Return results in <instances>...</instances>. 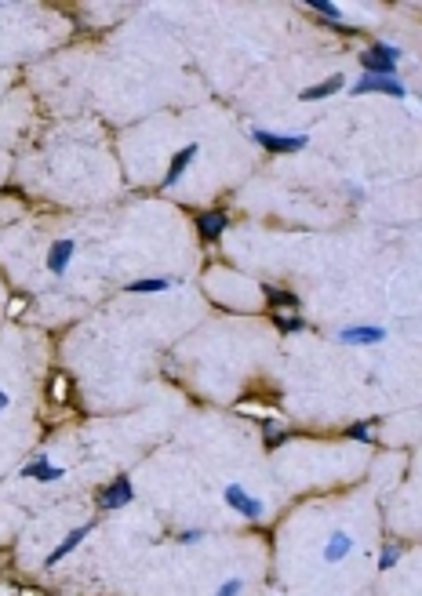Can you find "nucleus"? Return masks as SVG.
I'll list each match as a JSON object with an SVG mask.
<instances>
[{
    "instance_id": "obj_8",
    "label": "nucleus",
    "mask_w": 422,
    "mask_h": 596,
    "mask_svg": "<svg viewBox=\"0 0 422 596\" xmlns=\"http://www.w3.org/2000/svg\"><path fill=\"white\" fill-rule=\"evenodd\" d=\"M73 251H77L73 240H55L51 251H48V269L51 273H66V266L73 262Z\"/></svg>"
},
{
    "instance_id": "obj_2",
    "label": "nucleus",
    "mask_w": 422,
    "mask_h": 596,
    "mask_svg": "<svg viewBox=\"0 0 422 596\" xmlns=\"http://www.w3.org/2000/svg\"><path fill=\"white\" fill-rule=\"evenodd\" d=\"M251 139L269 149V153H298V149H306V135H277V131H251Z\"/></svg>"
},
{
    "instance_id": "obj_16",
    "label": "nucleus",
    "mask_w": 422,
    "mask_h": 596,
    "mask_svg": "<svg viewBox=\"0 0 422 596\" xmlns=\"http://www.w3.org/2000/svg\"><path fill=\"white\" fill-rule=\"evenodd\" d=\"M274 324H277V331H284V335L306 331V320H303V317H274Z\"/></svg>"
},
{
    "instance_id": "obj_9",
    "label": "nucleus",
    "mask_w": 422,
    "mask_h": 596,
    "mask_svg": "<svg viewBox=\"0 0 422 596\" xmlns=\"http://www.w3.org/2000/svg\"><path fill=\"white\" fill-rule=\"evenodd\" d=\"M193 156H197V146H186V149H178V153L171 156V168H168V175H164V185H168V190L186 175V168L193 164Z\"/></svg>"
},
{
    "instance_id": "obj_3",
    "label": "nucleus",
    "mask_w": 422,
    "mask_h": 596,
    "mask_svg": "<svg viewBox=\"0 0 422 596\" xmlns=\"http://www.w3.org/2000/svg\"><path fill=\"white\" fill-rule=\"evenodd\" d=\"M368 91H379V95H389V99H404L408 91H404V84L397 80V77H360L357 84H353V95H368Z\"/></svg>"
},
{
    "instance_id": "obj_5",
    "label": "nucleus",
    "mask_w": 422,
    "mask_h": 596,
    "mask_svg": "<svg viewBox=\"0 0 422 596\" xmlns=\"http://www.w3.org/2000/svg\"><path fill=\"white\" fill-rule=\"evenodd\" d=\"M131 494H135L131 480H128V477H117L109 487H102V494H99V509H124L128 502H131Z\"/></svg>"
},
{
    "instance_id": "obj_22",
    "label": "nucleus",
    "mask_w": 422,
    "mask_h": 596,
    "mask_svg": "<svg viewBox=\"0 0 422 596\" xmlns=\"http://www.w3.org/2000/svg\"><path fill=\"white\" fill-rule=\"evenodd\" d=\"M178 538H183V542H200L204 535H200V531H183V535H178Z\"/></svg>"
},
{
    "instance_id": "obj_19",
    "label": "nucleus",
    "mask_w": 422,
    "mask_h": 596,
    "mask_svg": "<svg viewBox=\"0 0 422 596\" xmlns=\"http://www.w3.org/2000/svg\"><path fill=\"white\" fill-rule=\"evenodd\" d=\"M397 560H401V549H397V546H389V549H382V556H379V568H382V571H389Z\"/></svg>"
},
{
    "instance_id": "obj_15",
    "label": "nucleus",
    "mask_w": 422,
    "mask_h": 596,
    "mask_svg": "<svg viewBox=\"0 0 422 596\" xmlns=\"http://www.w3.org/2000/svg\"><path fill=\"white\" fill-rule=\"evenodd\" d=\"M266 302L277 305V309H298V298L288 295V291H277V288H266Z\"/></svg>"
},
{
    "instance_id": "obj_7",
    "label": "nucleus",
    "mask_w": 422,
    "mask_h": 596,
    "mask_svg": "<svg viewBox=\"0 0 422 596\" xmlns=\"http://www.w3.org/2000/svg\"><path fill=\"white\" fill-rule=\"evenodd\" d=\"M22 477H29V480H40V484H51V480H63V465H51V458L40 451L33 462H29V465L22 469Z\"/></svg>"
},
{
    "instance_id": "obj_11",
    "label": "nucleus",
    "mask_w": 422,
    "mask_h": 596,
    "mask_svg": "<svg viewBox=\"0 0 422 596\" xmlns=\"http://www.w3.org/2000/svg\"><path fill=\"white\" fill-rule=\"evenodd\" d=\"M197 229H200L204 240H219L222 229H226V215H222V211H204V215L197 218Z\"/></svg>"
},
{
    "instance_id": "obj_1",
    "label": "nucleus",
    "mask_w": 422,
    "mask_h": 596,
    "mask_svg": "<svg viewBox=\"0 0 422 596\" xmlns=\"http://www.w3.org/2000/svg\"><path fill=\"white\" fill-rule=\"evenodd\" d=\"M397 58H401L397 48L375 44V48H368L364 55H360V66L368 70V77H394L397 73Z\"/></svg>"
},
{
    "instance_id": "obj_6",
    "label": "nucleus",
    "mask_w": 422,
    "mask_h": 596,
    "mask_svg": "<svg viewBox=\"0 0 422 596\" xmlns=\"http://www.w3.org/2000/svg\"><path fill=\"white\" fill-rule=\"evenodd\" d=\"M339 342H346V346H379V342H386V327L357 324V327H346V331L339 335Z\"/></svg>"
},
{
    "instance_id": "obj_10",
    "label": "nucleus",
    "mask_w": 422,
    "mask_h": 596,
    "mask_svg": "<svg viewBox=\"0 0 422 596\" xmlns=\"http://www.w3.org/2000/svg\"><path fill=\"white\" fill-rule=\"evenodd\" d=\"M350 549H353V538L346 535V531H335V535L328 538V546H324V560L328 563H342L350 556Z\"/></svg>"
},
{
    "instance_id": "obj_13",
    "label": "nucleus",
    "mask_w": 422,
    "mask_h": 596,
    "mask_svg": "<svg viewBox=\"0 0 422 596\" xmlns=\"http://www.w3.org/2000/svg\"><path fill=\"white\" fill-rule=\"evenodd\" d=\"M92 527H95V524H80L77 531H70V535H66V542H63V546H58V549L48 556V563H58V560H63L66 553H73V549H77V546H80L87 535H92Z\"/></svg>"
},
{
    "instance_id": "obj_12",
    "label": "nucleus",
    "mask_w": 422,
    "mask_h": 596,
    "mask_svg": "<svg viewBox=\"0 0 422 596\" xmlns=\"http://www.w3.org/2000/svg\"><path fill=\"white\" fill-rule=\"evenodd\" d=\"M342 87H346V77L335 73V77H328V80L306 87V91H303V99H306V102H313V99H328V95H335V91H342Z\"/></svg>"
},
{
    "instance_id": "obj_24",
    "label": "nucleus",
    "mask_w": 422,
    "mask_h": 596,
    "mask_svg": "<svg viewBox=\"0 0 422 596\" xmlns=\"http://www.w3.org/2000/svg\"><path fill=\"white\" fill-rule=\"evenodd\" d=\"M8 403H11V396H8L4 389H0V411H8Z\"/></svg>"
},
{
    "instance_id": "obj_14",
    "label": "nucleus",
    "mask_w": 422,
    "mask_h": 596,
    "mask_svg": "<svg viewBox=\"0 0 422 596\" xmlns=\"http://www.w3.org/2000/svg\"><path fill=\"white\" fill-rule=\"evenodd\" d=\"M171 288V280L168 276H153V280H135V284H128L131 295H153V291H168Z\"/></svg>"
},
{
    "instance_id": "obj_18",
    "label": "nucleus",
    "mask_w": 422,
    "mask_h": 596,
    "mask_svg": "<svg viewBox=\"0 0 422 596\" xmlns=\"http://www.w3.org/2000/svg\"><path fill=\"white\" fill-rule=\"evenodd\" d=\"M262 440H266L269 448H277V444L284 440V429H277V422H262Z\"/></svg>"
},
{
    "instance_id": "obj_21",
    "label": "nucleus",
    "mask_w": 422,
    "mask_h": 596,
    "mask_svg": "<svg viewBox=\"0 0 422 596\" xmlns=\"http://www.w3.org/2000/svg\"><path fill=\"white\" fill-rule=\"evenodd\" d=\"M350 436H353V440H372V429L360 422V426H350Z\"/></svg>"
},
{
    "instance_id": "obj_17",
    "label": "nucleus",
    "mask_w": 422,
    "mask_h": 596,
    "mask_svg": "<svg viewBox=\"0 0 422 596\" xmlns=\"http://www.w3.org/2000/svg\"><path fill=\"white\" fill-rule=\"evenodd\" d=\"M306 4H310L313 11H320L324 18H331V22H339V18H342V11H339L335 4H328V0H306Z\"/></svg>"
},
{
    "instance_id": "obj_4",
    "label": "nucleus",
    "mask_w": 422,
    "mask_h": 596,
    "mask_svg": "<svg viewBox=\"0 0 422 596\" xmlns=\"http://www.w3.org/2000/svg\"><path fill=\"white\" fill-rule=\"evenodd\" d=\"M222 498H226V506L229 509H237L240 516H248V520H259L262 516V502L259 498H251L240 484H226V491H222Z\"/></svg>"
},
{
    "instance_id": "obj_23",
    "label": "nucleus",
    "mask_w": 422,
    "mask_h": 596,
    "mask_svg": "<svg viewBox=\"0 0 422 596\" xmlns=\"http://www.w3.org/2000/svg\"><path fill=\"white\" fill-rule=\"evenodd\" d=\"M55 396H58V400L66 396V382H63V379H55Z\"/></svg>"
},
{
    "instance_id": "obj_20",
    "label": "nucleus",
    "mask_w": 422,
    "mask_h": 596,
    "mask_svg": "<svg viewBox=\"0 0 422 596\" xmlns=\"http://www.w3.org/2000/svg\"><path fill=\"white\" fill-rule=\"evenodd\" d=\"M240 585H244L240 578H226V582L219 585V592H215V596H237V592H240Z\"/></svg>"
}]
</instances>
